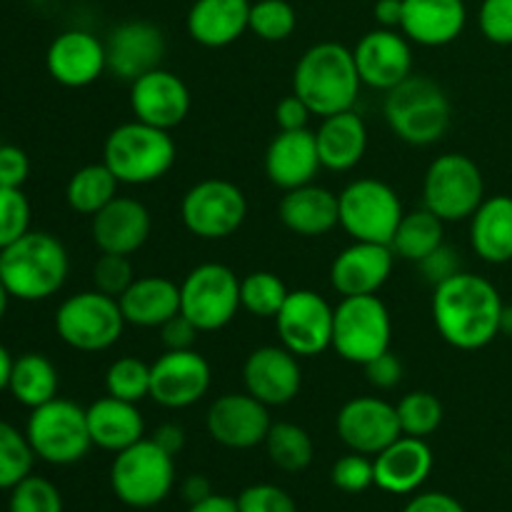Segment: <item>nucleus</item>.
<instances>
[{"label":"nucleus","instance_id":"obj_1","mask_svg":"<svg viewBox=\"0 0 512 512\" xmlns=\"http://www.w3.org/2000/svg\"><path fill=\"white\" fill-rule=\"evenodd\" d=\"M503 298L488 278L460 270L433 288V323L458 350H483L500 335Z\"/></svg>","mask_w":512,"mask_h":512},{"label":"nucleus","instance_id":"obj_2","mask_svg":"<svg viewBox=\"0 0 512 512\" xmlns=\"http://www.w3.org/2000/svg\"><path fill=\"white\" fill-rule=\"evenodd\" d=\"M360 85L363 80L358 75L353 50L333 40L310 45L293 70V93H298L313 115L320 118L353 110Z\"/></svg>","mask_w":512,"mask_h":512},{"label":"nucleus","instance_id":"obj_3","mask_svg":"<svg viewBox=\"0 0 512 512\" xmlns=\"http://www.w3.org/2000/svg\"><path fill=\"white\" fill-rule=\"evenodd\" d=\"M70 273L65 245L43 230H28L20 240L0 250V280L10 298L40 303L58 293Z\"/></svg>","mask_w":512,"mask_h":512},{"label":"nucleus","instance_id":"obj_4","mask_svg":"<svg viewBox=\"0 0 512 512\" xmlns=\"http://www.w3.org/2000/svg\"><path fill=\"white\" fill-rule=\"evenodd\" d=\"M450 98L438 80L428 75H410L385 93L383 115L388 128L403 143L433 145L450 128Z\"/></svg>","mask_w":512,"mask_h":512},{"label":"nucleus","instance_id":"obj_5","mask_svg":"<svg viewBox=\"0 0 512 512\" xmlns=\"http://www.w3.org/2000/svg\"><path fill=\"white\" fill-rule=\"evenodd\" d=\"M178 158L170 130L155 128L143 120H130L108 133L103 163L113 170L120 185H150L165 178Z\"/></svg>","mask_w":512,"mask_h":512},{"label":"nucleus","instance_id":"obj_6","mask_svg":"<svg viewBox=\"0 0 512 512\" xmlns=\"http://www.w3.org/2000/svg\"><path fill=\"white\" fill-rule=\"evenodd\" d=\"M173 485V455L165 453L153 438H143L115 453L110 465V488L128 508H155L173 493Z\"/></svg>","mask_w":512,"mask_h":512},{"label":"nucleus","instance_id":"obj_7","mask_svg":"<svg viewBox=\"0 0 512 512\" xmlns=\"http://www.w3.org/2000/svg\"><path fill=\"white\" fill-rule=\"evenodd\" d=\"M125 325L128 323L118 298H110L100 290L70 295L55 310V333L78 353H100L113 348L123 338Z\"/></svg>","mask_w":512,"mask_h":512},{"label":"nucleus","instance_id":"obj_8","mask_svg":"<svg viewBox=\"0 0 512 512\" xmlns=\"http://www.w3.org/2000/svg\"><path fill=\"white\" fill-rule=\"evenodd\" d=\"M25 435L35 458L50 465H73L93 448L88 410L65 398H53L30 410Z\"/></svg>","mask_w":512,"mask_h":512},{"label":"nucleus","instance_id":"obj_9","mask_svg":"<svg viewBox=\"0 0 512 512\" xmlns=\"http://www.w3.org/2000/svg\"><path fill=\"white\" fill-rule=\"evenodd\" d=\"M485 200V178L473 158L443 153L428 165L423 178V205L443 223L473 218Z\"/></svg>","mask_w":512,"mask_h":512},{"label":"nucleus","instance_id":"obj_10","mask_svg":"<svg viewBox=\"0 0 512 512\" xmlns=\"http://www.w3.org/2000/svg\"><path fill=\"white\" fill-rule=\"evenodd\" d=\"M393 318L378 295H353L335 305L333 350L353 365H365L390 350Z\"/></svg>","mask_w":512,"mask_h":512},{"label":"nucleus","instance_id":"obj_11","mask_svg":"<svg viewBox=\"0 0 512 512\" xmlns=\"http://www.w3.org/2000/svg\"><path fill=\"white\" fill-rule=\"evenodd\" d=\"M340 228L353 240L390 245L405 210L398 193L378 178H358L338 195Z\"/></svg>","mask_w":512,"mask_h":512},{"label":"nucleus","instance_id":"obj_12","mask_svg":"<svg viewBox=\"0 0 512 512\" xmlns=\"http://www.w3.org/2000/svg\"><path fill=\"white\" fill-rule=\"evenodd\" d=\"M240 310V280L228 265L200 263L180 283V313L200 333H218Z\"/></svg>","mask_w":512,"mask_h":512},{"label":"nucleus","instance_id":"obj_13","mask_svg":"<svg viewBox=\"0 0 512 512\" xmlns=\"http://www.w3.org/2000/svg\"><path fill=\"white\" fill-rule=\"evenodd\" d=\"M180 218L195 238L225 240L243 228L248 218V198L230 180H200L183 195Z\"/></svg>","mask_w":512,"mask_h":512},{"label":"nucleus","instance_id":"obj_14","mask_svg":"<svg viewBox=\"0 0 512 512\" xmlns=\"http://www.w3.org/2000/svg\"><path fill=\"white\" fill-rule=\"evenodd\" d=\"M335 308L315 290H290L288 300L275 315L280 345L298 358H315L333 348Z\"/></svg>","mask_w":512,"mask_h":512},{"label":"nucleus","instance_id":"obj_15","mask_svg":"<svg viewBox=\"0 0 512 512\" xmlns=\"http://www.w3.org/2000/svg\"><path fill=\"white\" fill-rule=\"evenodd\" d=\"M213 370L198 350H165L150 365V400L168 410H183L205 398Z\"/></svg>","mask_w":512,"mask_h":512},{"label":"nucleus","instance_id":"obj_16","mask_svg":"<svg viewBox=\"0 0 512 512\" xmlns=\"http://www.w3.org/2000/svg\"><path fill=\"white\" fill-rule=\"evenodd\" d=\"M273 425L268 405L250 393H225L210 403L205 415L208 435L228 450L258 448Z\"/></svg>","mask_w":512,"mask_h":512},{"label":"nucleus","instance_id":"obj_17","mask_svg":"<svg viewBox=\"0 0 512 512\" xmlns=\"http://www.w3.org/2000/svg\"><path fill=\"white\" fill-rule=\"evenodd\" d=\"M335 430L348 450L373 458L403 435L398 408L378 395H360L348 400L335 418Z\"/></svg>","mask_w":512,"mask_h":512},{"label":"nucleus","instance_id":"obj_18","mask_svg":"<svg viewBox=\"0 0 512 512\" xmlns=\"http://www.w3.org/2000/svg\"><path fill=\"white\" fill-rule=\"evenodd\" d=\"M355 65L363 85L388 93L413 75V43L403 30L375 28L353 48Z\"/></svg>","mask_w":512,"mask_h":512},{"label":"nucleus","instance_id":"obj_19","mask_svg":"<svg viewBox=\"0 0 512 512\" xmlns=\"http://www.w3.org/2000/svg\"><path fill=\"white\" fill-rule=\"evenodd\" d=\"M245 393L258 398L268 408L293 403L303 388V368L298 355L283 345H263L245 358L243 365Z\"/></svg>","mask_w":512,"mask_h":512},{"label":"nucleus","instance_id":"obj_20","mask_svg":"<svg viewBox=\"0 0 512 512\" xmlns=\"http://www.w3.org/2000/svg\"><path fill=\"white\" fill-rule=\"evenodd\" d=\"M395 253L385 243L353 240L335 255L330 265V285L340 298L353 295H378L395 268Z\"/></svg>","mask_w":512,"mask_h":512},{"label":"nucleus","instance_id":"obj_21","mask_svg":"<svg viewBox=\"0 0 512 512\" xmlns=\"http://www.w3.org/2000/svg\"><path fill=\"white\" fill-rule=\"evenodd\" d=\"M130 110L135 120L173 130L188 118L190 90L173 70L155 68L130 83Z\"/></svg>","mask_w":512,"mask_h":512},{"label":"nucleus","instance_id":"obj_22","mask_svg":"<svg viewBox=\"0 0 512 512\" xmlns=\"http://www.w3.org/2000/svg\"><path fill=\"white\" fill-rule=\"evenodd\" d=\"M45 65L55 83L65 88H88L108 70L105 43L88 30H65L48 45Z\"/></svg>","mask_w":512,"mask_h":512},{"label":"nucleus","instance_id":"obj_23","mask_svg":"<svg viewBox=\"0 0 512 512\" xmlns=\"http://www.w3.org/2000/svg\"><path fill=\"white\" fill-rule=\"evenodd\" d=\"M105 55H108V73L125 83H133L140 75L160 68L165 55V35L148 20H128L110 30L105 40Z\"/></svg>","mask_w":512,"mask_h":512},{"label":"nucleus","instance_id":"obj_24","mask_svg":"<svg viewBox=\"0 0 512 512\" xmlns=\"http://www.w3.org/2000/svg\"><path fill=\"white\" fill-rule=\"evenodd\" d=\"M323 163L315 130H280L265 150V175L280 190H295L315 183Z\"/></svg>","mask_w":512,"mask_h":512},{"label":"nucleus","instance_id":"obj_25","mask_svg":"<svg viewBox=\"0 0 512 512\" xmlns=\"http://www.w3.org/2000/svg\"><path fill=\"white\" fill-rule=\"evenodd\" d=\"M153 218L140 200L118 195L100 213L93 215V243L100 253L133 255L148 243Z\"/></svg>","mask_w":512,"mask_h":512},{"label":"nucleus","instance_id":"obj_26","mask_svg":"<svg viewBox=\"0 0 512 512\" xmlns=\"http://www.w3.org/2000/svg\"><path fill=\"white\" fill-rule=\"evenodd\" d=\"M375 485L390 495H410L433 473V450L423 438L400 435L373 458Z\"/></svg>","mask_w":512,"mask_h":512},{"label":"nucleus","instance_id":"obj_27","mask_svg":"<svg viewBox=\"0 0 512 512\" xmlns=\"http://www.w3.org/2000/svg\"><path fill=\"white\" fill-rule=\"evenodd\" d=\"M468 25L465 0H403L405 38L423 48H443L455 43Z\"/></svg>","mask_w":512,"mask_h":512},{"label":"nucleus","instance_id":"obj_28","mask_svg":"<svg viewBox=\"0 0 512 512\" xmlns=\"http://www.w3.org/2000/svg\"><path fill=\"white\" fill-rule=\"evenodd\" d=\"M280 223L303 238H320L340 225L338 193L325 185L308 183L303 188L285 190L278 205Z\"/></svg>","mask_w":512,"mask_h":512},{"label":"nucleus","instance_id":"obj_29","mask_svg":"<svg viewBox=\"0 0 512 512\" xmlns=\"http://www.w3.org/2000/svg\"><path fill=\"white\" fill-rule=\"evenodd\" d=\"M250 5V0H195L185 28L203 48H228L250 30Z\"/></svg>","mask_w":512,"mask_h":512},{"label":"nucleus","instance_id":"obj_30","mask_svg":"<svg viewBox=\"0 0 512 512\" xmlns=\"http://www.w3.org/2000/svg\"><path fill=\"white\" fill-rule=\"evenodd\" d=\"M320 163L330 173H348L368 150V125L355 110H343L323 118L315 130Z\"/></svg>","mask_w":512,"mask_h":512},{"label":"nucleus","instance_id":"obj_31","mask_svg":"<svg viewBox=\"0 0 512 512\" xmlns=\"http://www.w3.org/2000/svg\"><path fill=\"white\" fill-rule=\"evenodd\" d=\"M125 323L135 328H160L180 313V285L163 275H143L118 298Z\"/></svg>","mask_w":512,"mask_h":512},{"label":"nucleus","instance_id":"obj_32","mask_svg":"<svg viewBox=\"0 0 512 512\" xmlns=\"http://www.w3.org/2000/svg\"><path fill=\"white\" fill-rule=\"evenodd\" d=\"M470 248L490 265L512 260V195H490L470 218Z\"/></svg>","mask_w":512,"mask_h":512},{"label":"nucleus","instance_id":"obj_33","mask_svg":"<svg viewBox=\"0 0 512 512\" xmlns=\"http://www.w3.org/2000/svg\"><path fill=\"white\" fill-rule=\"evenodd\" d=\"M85 410H88L90 438L100 450L120 453L145 438V420L135 403L105 395Z\"/></svg>","mask_w":512,"mask_h":512},{"label":"nucleus","instance_id":"obj_34","mask_svg":"<svg viewBox=\"0 0 512 512\" xmlns=\"http://www.w3.org/2000/svg\"><path fill=\"white\" fill-rule=\"evenodd\" d=\"M60 375L53 360L43 353H23L13 360L8 390L15 403L25 408H40L58 398Z\"/></svg>","mask_w":512,"mask_h":512},{"label":"nucleus","instance_id":"obj_35","mask_svg":"<svg viewBox=\"0 0 512 512\" xmlns=\"http://www.w3.org/2000/svg\"><path fill=\"white\" fill-rule=\"evenodd\" d=\"M443 243L445 223L423 205V208L410 210V213L403 215L393 240H390V248H393L398 260H408V263L418 265L420 260L428 258Z\"/></svg>","mask_w":512,"mask_h":512},{"label":"nucleus","instance_id":"obj_36","mask_svg":"<svg viewBox=\"0 0 512 512\" xmlns=\"http://www.w3.org/2000/svg\"><path fill=\"white\" fill-rule=\"evenodd\" d=\"M118 178L105 163H90L75 170L65 185V200L70 210L78 215H90L105 208L110 200L118 198Z\"/></svg>","mask_w":512,"mask_h":512},{"label":"nucleus","instance_id":"obj_37","mask_svg":"<svg viewBox=\"0 0 512 512\" xmlns=\"http://www.w3.org/2000/svg\"><path fill=\"white\" fill-rule=\"evenodd\" d=\"M270 463L283 473H303L313 463L315 445L305 428L295 423H273L265 438Z\"/></svg>","mask_w":512,"mask_h":512},{"label":"nucleus","instance_id":"obj_38","mask_svg":"<svg viewBox=\"0 0 512 512\" xmlns=\"http://www.w3.org/2000/svg\"><path fill=\"white\" fill-rule=\"evenodd\" d=\"M290 290L270 270H255L240 280V308L255 318H275L288 300Z\"/></svg>","mask_w":512,"mask_h":512},{"label":"nucleus","instance_id":"obj_39","mask_svg":"<svg viewBox=\"0 0 512 512\" xmlns=\"http://www.w3.org/2000/svg\"><path fill=\"white\" fill-rule=\"evenodd\" d=\"M395 408H398L400 430L410 438H430L445 418L443 403L438 400V395L428 393V390H413V393L403 395Z\"/></svg>","mask_w":512,"mask_h":512},{"label":"nucleus","instance_id":"obj_40","mask_svg":"<svg viewBox=\"0 0 512 512\" xmlns=\"http://www.w3.org/2000/svg\"><path fill=\"white\" fill-rule=\"evenodd\" d=\"M105 393L135 405L150 398V365L133 355L113 360L105 370Z\"/></svg>","mask_w":512,"mask_h":512},{"label":"nucleus","instance_id":"obj_41","mask_svg":"<svg viewBox=\"0 0 512 512\" xmlns=\"http://www.w3.org/2000/svg\"><path fill=\"white\" fill-rule=\"evenodd\" d=\"M35 453L28 435L0 420V490H13L33 470Z\"/></svg>","mask_w":512,"mask_h":512},{"label":"nucleus","instance_id":"obj_42","mask_svg":"<svg viewBox=\"0 0 512 512\" xmlns=\"http://www.w3.org/2000/svg\"><path fill=\"white\" fill-rule=\"evenodd\" d=\"M298 28V13L288 0H258L250 5V33L265 43H283Z\"/></svg>","mask_w":512,"mask_h":512},{"label":"nucleus","instance_id":"obj_43","mask_svg":"<svg viewBox=\"0 0 512 512\" xmlns=\"http://www.w3.org/2000/svg\"><path fill=\"white\" fill-rule=\"evenodd\" d=\"M8 512H63V498L48 478L30 473L10 490Z\"/></svg>","mask_w":512,"mask_h":512},{"label":"nucleus","instance_id":"obj_44","mask_svg":"<svg viewBox=\"0 0 512 512\" xmlns=\"http://www.w3.org/2000/svg\"><path fill=\"white\" fill-rule=\"evenodd\" d=\"M30 218L33 210L23 188H0V250L28 233Z\"/></svg>","mask_w":512,"mask_h":512},{"label":"nucleus","instance_id":"obj_45","mask_svg":"<svg viewBox=\"0 0 512 512\" xmlns=\"http://www.w3.org/2000/svg\"><path fill=\"white\" fill-rule=\"evenodd\" d=\"M135 273L130 255L103 253L93 265V285L110 298H120L133 285Z\"/></svg>","mask_w":512,"mask_h":512},{"label":"nucleus","instance_id":"obj_46","mask_svg":"<svg viewBox=\"0 0 512 512\" xmlns=\"http://www.w3.org/2000/svg\"><path fill=\"white\" fill-rule=\"evenodd\" d=\"M330 480H333L335 488L343 490V493H365L370 485H375L373 460H370V455L353 453V450H350L348 455L335 460L333 470H330Z\"/></svg>","mask_w":512,"mask_h":512},{"label":"nucleus","instance_id":"obj_47","mask_svg":"<svg viewBox=\"0 0 512 512\" xmlns=\"http://www.w3.org/2000/svg\"><path fill=\"white\" fill-rule=\"evenodd\" d=\"M235 500H238L240 512H298L290 493L270 483L250 485Z\"/></svg>","mask_w":512,"mask_h":512},{"label":"nucleus","instance_id":"obj_48","mask_svg":"<svg viewBox=\"0 0 512 512\" xmlns=\"http://www.w3.org/2000/svg\"><path fill=\"white\" fill-rule=\"evenodd\" d=\"M478 25L490 43L512 45V0H483Z\"/></svg>","mask_w":512,"mask_h":512},{"label":"nucleus","instance_id":"obj_49","mask_svg":"<svg viewBox=\"0 0 512 512\" xmlns=\"http://www.w3.org/2000/svg\"><path fill=\"white\" fill-rule=\"evenodd\" d=\"M418 268L420 273H423L425 283L438 288L440 283H445V280H450L453 275L460 273V253L455 248H450L448 243H443L440 248H435L428 258L420 260Z\"/></svg>","mask_w":512,"mask_h":512},{"label":"nucleus","instance_id":"obj_50","mask_svg":"<svg viewBox=\"0 0 512 512\" xmlns=\"http://www.w3.org/2000/svg\"><path fill=\"white\" fill-rule=\"evenodd\" d=\"M365 380L373 385L375 390H393L398 388V383L403 380V363H400L398 355L393 350H385L378 358L368 360L363 365Z\"/></svg>","mask_w":512,"mask_h":512},{"label":"nucleus","instance_id":"obj_51","mask_svg":"<svg viewBox=\"0 0 512 512\" xmlns=\"http://www.w3.org/2000/svg\"><path fill=\"white\" fill-rule=\"evenodd\" d=\"M28 178V153L18 145H0V188H23Z\"/></svg>","mask_w":512,"mask_h":512},{"label":"nucleus","instance_id":"obj_52","mask_svg":"<svg viewBox=\"0 0 512 512\" xmlns=\"http://www.w3.org/2000/svg\"><path fill=\"white\" fill-rule=\"evenodd\" d=\"M198 335L200 330L183 313L173 315L168 323L160 325V340H163L165 350H193Z\"/></svg>","mask_w":512,"mask_h":512},{"label":"nucleus","instance_id":"obj_53","mask_svg":"<svg viewBox=\"0 0 512 512\" xmlns=\"http://www.w3.org/2000/svg\"><path fill=\"white\" fill-rule=\"evenodd\" d=\"M310 118H313V110L308 108V103L298 93L285 95L275 105V123H278V130H303L308 128Z\"/></svg>","mask_w":512,"mask_h":512},{"label":"nucleus","instance_id":"obj_54","mask_svg":"<svg viewBox=\"0 0 512 512\" xmlns=\"http://www.w3.org/2000/svg\"><path fill=\"white\" fill-rule=\"evenodd\" d=\"M403 512H465L463 503L458 498L448 493H438V490H430V493H418L408 500Z\"/></svg>","mask_w":512,"mask_h":512},{"label":"nucleus","instance_id":"obj_55","mask_svg":"<svg viewBox=\"0 0 512 512\" xmlns=\"http://www.w3.org/2000/svg\"><path fill=\"white\" fill-rule=\"evenodd\" d=\"M150 438H153L155 443L165 450V453L173 455V458L185 448V430H183V425H178V423L158 425Z\"/></svg>","mask_w":512,"mask_h":512},{"label":"nucleus","instance_id":"obj_56","mask_svg":"<svg viewBox=\"0 0 512 512\" xmlns=\"http://www.w3.org/2000/svg\"><path fill=\"white\" fill-rule=\"evenodd\" d=\"M373 15L378 28L400 30V23H403V0H378L373 5Z\"/></svg>","mask_w":512,"mask_h":512},{"label":"nucleus","instance_id":"obj_57","mask_svg":"<svg viewBox=\"0 0 512 512\" xmlns=\"http://www.w3.org/2000/svg\"><path fill=\"white\" fill-rule=\"evenodd\" d=\"M180 493H183L185 503L195 505L200 503V500L210 498L213 490H210V480L205 478V475H188V478L183 480V485H180Z\"/></svg>","mask_w":512,"mask_h":512},{"label":"nucleus","instance_id":"obj_58","mask_svg":"<svg viewBox=\"0 0 512 512\" xmlns=\"http://www.w3.org/2000/svg\"><path fill=\"white\" fill-rule=\"evenodd\" d=\"M188 512H240L238 500L228 498V495H210V498L200 500V503L190 505Z\"/></svg>","mask_w":512,"mask_h":512},{"label":"nucleus","instance_id":"obj_59","mask_svg":"<svg viewBox=\"0 0 512 512\" xmlns=\"http://www.w3.org/2000/svg\"><path fill=\"white\" fill-rule=\"evenodd\" d=\"M13 355H10V350L5 348L3 343H0V393L3 390H8V383H10V370H13Z\"/></svg>","mask_w":512,"mask_h":512},{"label":"nucleus","instance_id":"obj_60","mask_svg":"<svg viewBox=\"0 0 512 512\" xmlns=\"http://www.w3.org/2000/svg\"><path fill=\"white\" fill-rule=\"evenodd\" d=\"M500 335L512 338V305H505L503 315H500Z\"/></svg>","mask_w":512,"mask_h":512},{"label":"nucleus","instance_id":"obj_61","mask_svg":"<svg viewBox=\"0 0 512 512\" xmlns=\"http://www.w3.org/2000/svg\"><path fill=\"white\" fill-rule=\"evenodd\" d=\"M8 305H10V293L3 285V280H0V320H3L5 313H8Z\"/></svg>","mask_w":512,"mask_h":512}]
</instances>
